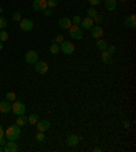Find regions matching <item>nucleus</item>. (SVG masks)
Listing matches in <instances>:
<instances>
[{"instance_id": "nucleus-1", "label": "nucleus", "mask_w": 136, "mask_h": 152, "mask_svg": "<svg viewBox=\"0 0 136 152\" xmlns=\"http://www.w3.org/2000/svg\"><path fill=\"white\" fill-rule=\"evenodd\" d=\"M21 133H22L21 126L15 124V125L8 126L7 130H4V136H6L7 140H14V141H16V140L19 139V136H21Z\"/></svg>"}, {"instance_id": "nucleus-2", "label": "nucleus", "mask_w": 136, "mask_h": 152, "mask_svg": "<svg viewBox=\"0 0 136 152\" xmlns=\"http://www.w3.org/2000/svg\"><path fill=\"white\" fill-rule=\"evenodd\" d=\"M11 111H12L14 114H16V115L25 114V111H26L25 103H22V102H19V101H14V103L11 104Z\"/></svg>"}, {"instance_id": "nucleus-3", "label": "nucleus", "mask_w": 136, "mask_h": 152, "mask_svg": "<svg viewBox=\"0 0 136 152\" xmlns=\"http://www.w3.org/2000/svg\"><path fill=\"white\" fill-rule=\"evenodd\" d=\"M68 30H70V35L74 38V39H82L83 38V28L80 27L79 25L71 26Z\"/></svg>"}, {"instance_id": "nucleus-4", "label": "nucleus", "mask_w": 136, "mask_h": 152, "mask_svg": "<svg viewBox=\"0 0 136 152\" xmlns=\"http://www.w3.org/2000/svg\"><path fill=\"white\" fill-rule=\"evenodd\" d=\"M59 45H60V50L63 52L64 54H72L74 52H75V45L70 41H63Z\"/></svg>"}, {"instance_id": "nucleus-5", "label": "nucleus", "mask_w": 136, "mask_h": 152, "mask_svg": "<svg viewBox=\"0 0 136 152\" xmlns=\"http://www.w3.org/2000/svg\"><path fill=\"white\" fill-rule=\"evenodd\" d=\"M19 27L23 31H32L33 27H34V23H33L32 19H21L19 20Z\"/></svg>"}, {"instance_id": "nucleus-6", "label": "nucleus", "mask_w": 136, "mask_h": 152, "mask_svg": "<svg viewBox=\"0 0 136 152\" xmlns=\"http://www.w3.org/2000/svg\"><path fill=\"white\" fill-rule=\"evenodd\" d=\"M34 68L35 71H37V73H40V75H45V73L48 72V63L46 61H37V63L34 64Z\"/></svg>"}, {"instance_id": "nucleus-7", "label": "nucleus", "mask_w": 136, "mask_h": 152, "mask_svg": "<svg viewBox=\"0 0 136 152\" xmlns=\"http://www.w3.org/2000/svg\"><path fill=\"white\" fill-rule=\"evenodd\" d=\"M25 60L27 64H35L38 61V53L35 50H29L25 54Z\"/></svg>"}, {"instance_id": "nucleus-8", "label": "nucleus", "mask_w": 136, "mask_h": 152, "mask_svg": "<svg viewBox=\"0 0 136 152\" xmlns=\"http://www.w3.org/2000/svg\"><path fill=\"white\" fill-rule=\"evenodd\" d=\"M67 144L70 147H75L78 145L80 141H82V136H78V134H70V136L67 137Z\"/></svg>"}, {"instance_id": "nucleus-9", "label": "nucleus", "mask_w": 136, "mask_h": 152, "mask_svg": "<svg viewBox=\"0 0 136 152\" xmlns=\"http://www.w3.org/2000/svg\"><path fill=\"white\" fill-rule=\"evenodd\" d=\"M18 149H19V147H18V144H16V141H14V140H8L7 144L3 147L4 152H16Z\"/></svg>"}, {"instance_id": "nucleus-10", "label": "nucleus", "mask_w": 136, "mask_h": 152, "mask_svg": "<svg viewBox=\"0 0 136 152\" xmlns=\"http://www.w3.org/2000/svg\"><path fill=\"white\" fill-rule=\"evenodd\" d=\"M90 30H91V37L95 38V39H99L104 35V28L101 26H93Z\"/></svg>"}, {"instance_id": "nucleus-11", "label": "nucleus", "mask_w": 136, "mask_h": 152, "mask_svg": "<svg viewBox=\"0 0 136 152\" xmlns=\"http://www.w3.org/2000/svg\"><path fill=\"white\" fill-rule=\"evenodd\" d=\"M37 125V129L38 132H45V130H48L49 128H51V121H48V120H38V122L35 124Z\"/></svg>"}, {"instance_id": "nucleus-12", "label": "nucleus", "mask_w": 136, "mask_h": 152, "mask_svg": "<svg viewBox=\"0 0 136 152\" xmlns=\"http://www.w3.org/2000/svg\"><path fill=\"white\" fill-rule=\"evenodd\" d=\"M93 26H94V20H93V18H90V16H86V18H83L82 20H80V27H82L83 30L91 28Z\"/></svg>"}, {"instance_id": "nucleus-13", "label": "nucleus", "mask_w": 136, "mask_h": 152, "mask_svg": "<svg viewBox=\"0 0 136 152\" xmlns=\"http://www.w3.org/2000/svg\"><path fill=\"white\" fill-rule=\"evenodd\" d=\"M46 7H48L46 0H34V1H33V8H34V11H44Z\"/></svg>"}, {"instance_id": "nucleus-14", "label": "nucleus", "mask_w": 136, "mask_h": 152, "mask_svg": "<svg viewBox=\"0 0 136 152\" xmlns=\"http://www.w3.org/2000/svg\"><path fill=\"white\" fill-rule=\"evenodd\" d=\"M59 26H60L61 28H64V30H68V28L72 26V22H71L70 18H67V16H64V18L59 19Z\"/></svg>"}, {"instance_id": "nucleus-15", "label": "nucleus", "mask_w": 136, "mask_h": 152, "mask_svg": "<svg viewBox=\"0 0 136 152\" xmlns=\"http://www.w3.org/2000/svg\"><path fill=\"white\" fill-rule=\"evenodd\" d=\"M124 25L127 26V27L135 28L136 27V16L132 14V15H129L128 18H125V20H124Z\"/></svg>"}, {"instance_id": "nucleus-16", "label": "nucleus", "mask_w": 136, "mask_h": 152, "mask_svg": "<svg viewBox=\"0 0 136 152\" xmlns=\"http://www.w3.org/2000/svg\"><path fill=\"white\" fill-rule=\"evenodd\" d=\"M11 111V104H10V102L8 101H1L0 102V113H10Z\"/></svg>"}, {"instance_id": "nucleus-17", "label": "nucleus", "mask_w": 136, "mask_h": 152, "mask_svg": "<svg viewBox=\"0 0 136 152\" xmlns=\"http://www.w3.org/2000/svg\"><path fill=\"white\" fill-rule=\"evenodd\" d=\"M101 56H102V61H104L105 64H112V61H113V60H112V54L109 53L106 49H105V50H102Z\"/></svg>"}, {"instance_id": "nucleus-18", "label": "nucleus", "mask_w": 136, "mask_h": 152, "mask_svg": "<svg viewBox=\"0 0 136 152\" xmlns=\"http://www.w3.org/2000/svg\"><path fill=\"white\" fill-rule=\"evenodd\" d=\"M116 6H117V0H105V7L108 11L116 10Z\"/></svg>"}, {"instance_id": "nucleus-19", "label": "nucleus", "mask_w": 136, "mask_h": 152, "mask_svg": "<svg viewBox=\"0 0 136 152\" xmlns=\"http://www.w3.org/2000/svg\"><path fill=\"white\" fill-rule=\"evenodd\" d=\"M108 42L105 41V39H101V38H99L98 41H97V49H99V50H105V49H106V48H108Z\"/></svg>"}, {"instance_id": "nucleus-20", "label": "nucleus", "mask_w": 136, "mask_h": 152, "mask_svg": "<svg viewBox=\"0 0 136 152\" xmlns=\"http://www.w3.org/2000/svg\"><path fill=\"white\" fill-rule=\"evenodd\" d=\"M15 124H16V125H19V126H23V125H26V124H27V117H25V114H22V115H18Z\"/></svg>"}, {"instance_id": "nucleus-21", "label": "nucleus", "mask_w": 136, "mask_h": 152, "mask_svg": "<svg viewBox=\"0 0 136 152\" xmlns=\"http://www.w3.org/2000/svg\"><path fill=\"white\" fill-rule=\"evenodd\" d=\"M38 120H40V117H38L37 114H30L27 117V122H30L32 125H35L38 122Z\"/></svg>"}, {"instance_id": "nucleus-22", "label": "nucleus", "mask_w": 136, "mask_h": 152, "mask_svg": "<svg viewBox=\"0 0 136 152\" xmlns=\"http://www.w3.org/2000/svg\"><path fill=\"white\" fill-rule=\"evenodd\" d=\"M6 101H8V102H14V101H16V95H15V92H12V91H8L6 94Z\"/></svg>"}, {"instance_id": "nucleus-23", "label": "nucleus", "mask_w": 136, "mask_h": 152, "mask_svg": "<svg viewBox=\"0 0 136 152\" xmlns=\"http://www.w3.org/2000/svg\"><path fill=\"white\" fill-rule=\"evenodd\" d=\"M49 50H51L52 54H57L59 52H60V45H59V44H52Z\"/></svg>"}, {"instance_id": "nucleus-24", "label": "nucleus", "mask_w": 136, "mask_h": 152, "mask_svg": "<svg viewBox=\"0 0 136 152\" xmlns=\"http://www.w3.org/2000/svg\"><path fill=\"white\" fill-rule=\"evenodd\" d=\"M7 39H8V33L6 31V30H0V41L1 42H6Z\"/></svg>"}, {"instance_id": "nucleus-25", "label": "nucleus", "mask_w": 136, "mask_h": 152, "mask_svg": "<svg viewBox=\"0 0 136 152\" xmlns=\"http://www.w3.org/2000/svg\"><path fill=\"white\" fill-rule=\"evenodd\" d=\"M97 10H95V7H90L89 10H87V16H90V18H94L95 15H97Z\"/></svg>"}, {"instance_id": "nucleus-26", "label": "nucleus", "mask_w": 136, "mask_h": 152, "mask_svg": "<svg viewBox=\"0 0 136 152\" xmlns=\"http://www.w3.org/2000/svg\"><path fill=\"white\" fill-rule=\"evenodd\" d=\"M35 140H37L38 142H44V141H45V134H44V132H38L37 134H35Z\"/></svg>"}, {"instance_id": "nucleus-27", "label": "nucleus", "mask_w": 136, "mask_h": 152, "mask_svg": "<svg viewBox=\"0 0 136 152\" xmlns=\"http://www.w3.org/2000/svg\"><path fill=\"white\" fill-rule=\"evenodd\" d=\"M64 41V35L63 34H57L56 37L53 38V44H61Z\"/></svg>"}, {"instance_id": "nucleus-28", "label": "nucleus", "mask_w": 136, "mask_h": 152, "mask_svg": "<svg viewBox=\"0 0 136 152\" xmlns=\"http://www.w3.org/2000/svg\"><path fill=\"white\" fill-rule=\"evenodd\" d=\"M48 8H54V7L59 4V0H46Z\"/></svg>"}, {"instance_id": "nucleus-29", "label": "nucleus", "mask_w": 136, "mask_h": 152, "mask_svg": "<svg viewBox=\"0 0 136 152\" xmlns=\"http://www.w3.org/2000/svg\"><path fill=\"white\" fill-rule=\"evenodd\" d=\"M12 19L15 20V22H19V20L22 19V15H21V12H19V11H15V12L12 14Z\"/></svg>"}, {"instance_id": "nucleus-30", "label": "nucleus", "mask_w": 136, "mask_h": 152, "mask_svg": "<svg viewBox=\"0 0 136 152\" xmlns=\"http://www.w3.org/2000/svg\"><path fill=\"white\" fill-rule=\"evenodd\" d=\"M7 26V19L4 16H0V30H3Z\"/></svg>"}, {"instance_id": "nucleus-31", "label": "nucleus", "mask_w": 136, "mask_h": 152, "mask_svg": "<svg viewBox=\"0 0 136 152\" xmlns=\"http://www.w3.org/2000/svg\"><path fill=\"white\" fill-rule=\"evenodd\" d=\"M80 20H82V18H80L79 15H75L72 19H71V22H72L74 25H80Z\"/></svg>"}, {"instance_id": "nucleus-32", "label": "nucleus", "mask_w": 136, "mask_h": 152, "mask_svg": "<svg viewBox=\"0 0 136 152\" xmlns=\"http://www.w3.org/2000/svg\"><path fill=\"white\" fill-rule=\"evenodd\" d=\"M106 50H108L110 54H114V53H116V48H114L113 45H108V48H106Z\"/></svg>"}, {"instance_id": "nucleus-33", "label": "nucleus", "mask_w": 136, "mask_h": 152, "mask_svg": "<svg viewBox=\"0 0 136 152\" xmlns=\"http://www.w3.org/2000/svg\"><path fill=\"white\" fill-rule=\"evenodd\" d=\"M89 3L91 4L93 7H95V6H99V4H101V0H89Z\"/></svg>"}, {"instance_id": "nucleus-34", "label": "nucleus", "mask_w": 136, "mask_h": 152, "mask_svg": "<svg viewBox=\"0 0 136 152\" xmlns=\"http://www.w3.org/2000/svg\"><path fill=\"white\" fill-rule=\"evenodd\" d=\"M44 15H45V16L52 15V8H48V7H46V8L44 10Z\"/></svg>"}, {"instance_id": "nucleus-35", "label": "nucleus", "mask_w": 136, "mask_h": 152, "mask_svg": "<svg viewBox=\"0 0 136 152\" xmlns=\"http://www.w3.org/2000/svg\"><path fill=\"white\" fill-rule=\"evenodd\" d=\"M101 19H102V16L99 15V14H97V15L93 18V20H94V23H95V22H101Z\"/></svg>"}, {"instance_id": "nucleus-36", "label": "nucleus", "mask_w": 136, "mask_h": 152, "mask_svg": "<svg viewBox=\"0 0 136 152\" xmlns=\"http://www.w3.org/2000/svg\"><path fill=\"white\" fill-rule=\"evenodd\" d=\"M7 141H8V140H7V139H4V137H3V139H0V145H1V147H4V145H6V144H7Z\"/></svg>"}, {"instance_id": "nucleus-37", "label": "nucleus", "mask_w": 136, "mask_h": 152, "mask_svg": "<svg viewBox=\"0 0 136 152\" xmlns=\"http://www.w3.org/2000/svg\"><path fill=\"white\" fill-rule=\"evenodd\" d=\"M3 137H4V130L1 128V124H0V139H3Z\"/></svg>"}, {"instance_id": "nucleus-38", "label": "nucleus", "mask_w": 136, "mask_h": 152, "mask_svg": "<svg viewBox=\"0 0 136 152\" xmlns=\"http://www.w3.org/2000/svg\"><path fill=\"white\" fill-rule=\"evenodd\" d=\"M129 125H131V124L128 122V121H125V122H124V128H129Z\"/></svg>"}, {"instance_id": "nucleus-39", "label": "nucleus", "mask_w": 136, "mask_h": 152, "mask_svg": "<svg viewBox=\"0 0 136 152\" xmlns=\"http://www.w3.org/2000/svg\"><path fill=\"white\" fill-rule=\"evenodd\" d=\"M94 151H95V152H101L102 149H101V148H94Z\"/></svg>"}, {"instance_id": "nucleus-40", "label": "nucleus", "mask_w": 136, "mask_h": 152, "mask_svg": "<svg viewBox=\"0 0 136 152\" xmlns=\"http://www.w3.org/2000/svg\"><path fill=\"white\" fill-rule=\"evenodd\" d=\"M1 49H3V42L0 41V50H1Z\"/></svg>"}, {"instance_id": "nucleus-41", "label": "nucleus", "mask_w": 136, "mask_h": 152, "mask_svg": "<svg viewBox=\"0 0 136 152\" xmlns=\"http://www.w3.org/2000/svg\"><path fill=\"white\" fill-rule=\"evenodd\" d=\"M4 11H3V8H1V7H0V14H3Z\"/></svg>"}, {"instance_id": "nucleus-42", "label": "nucleus", "mask_w": 136, "mask_h": 152, "mask_svg": "<svg viewBox=\"0 0 136 152\" xmlns=\"http://www.w3.org/2000/svg\"><path fill=\"white\" fill-rule=\"evenodd\" d=\"M0 152H3V147L0 145Z\"/></svg>"}, {"instance_id": "nucleus-43", "label": "nucleus", "mask_w": 136, "mask_h": 152, "mask_svg": "<svg viewBox=\"0 0 136 152\" xmlns=\"http://www.w3.org/2000/svg\"><path fill=\"white\" fill-rule=\"evenodd\" d=\"M120 1H123V3H125V1H127V0H120Z\"/></svg>"}]
</instances>
